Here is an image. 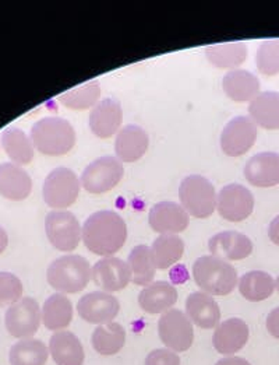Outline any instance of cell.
Here are the masks:
<instances>
[{
	"instance_id": "20",
	"label": "cell",
	"mask_w": 279,
	"mask_h": 365,
	"mask_svg": "<svg viewBox=\"0 0 279 365\" xmlns=\"http://www.w3.org/2000/svg\"><path fill=\"white\" fill-rule=\"evenodd\" d=\"M33 180L20 165L13 163L0 164V195L4 199L20 202L30 196Z\"/></svg>"
},
{
	"instance_id": "34",
	"label": "cell",
	"mask_w": 279,
	"mask_h": 365,
	"mask_svg": "<svg viewBox=\"0 0 279 365\" xmlns=\"http://www.w3.org/2000/svg\"><path fill=\"white\" fill-rule=\"evenodd\" d=\"M49 354L42 340L24 339L10 349L9 360L11 365H45Z\"/></svg>"
},
{
	"instance_id": "12",
	"label": "cell",
	"mask_w": 279,
	"mask_h": 365,
	"mask_svg": "<svg viewBox=\"0 0 279 365\" xmlns=\"http://www.w3.org/2000/svg\"><path fill=\"white\" fill-rule=\"evenodd\" d=\"M257 140V125L250 116L231 119L221 133V148L228 157H241L251 150Z\"/></svg>"
},
{
	"instance_id": "23",
	"label": "cell",
	"mask_w": 279,
	"mask_h": 365,
	"mask_svg": "<svg viewBox=\"0 0 279 365\" xmlns=\"http://www.w3.org/2000/svg\"><path fill=\"white\" fill-rule=\"evenodd\" d=\"M222 88L235 103H251L260 94V80L248 71L236 69L223 76Z\"/></svg>"
},
{
	"instance_id": "31",
	"label": "cell",
	"mask_w": 279,
	"mask_h": 365,
	"mask_svg": "<svg viewBox=\"0 0 279 365\" xmlns=\"http://www.w3.org/2000/svg\"><path fill=\"white\" fill-rule=\"evenodd\" d=\"M91 343L98 354L115 356L126 343V330L117 322L100 325L93 333Z\"/></svg>"
},
{
	"instance_id": "37",
	"label": "cell",
	"mask_w": 279,
	"mask_h": 365,
	"mask_svg": "<svg viewBox=\"0 0 279 365\" xmlns=\"http://www.w3.org/2000/svg\"><path fill=\"white\" fill-rule=\"evenodd\" d=\"M21 280L9 272H0V308L11 307L23 298Z\"/></svg>"
},
{
	"instance_id": "11",
	"label": "cell",
	"mask_w": 279,
	"mask_h": 365,
	"mask_svg": "<svg viewBox=\"0 0 279 365\" xmlns=\"http://www.w3.org/2000/svg\"><path fill=\"white\" fill-rule=\"evenodd\" d=\"M216 210L222 219L241 222L251 216L254 210V196L243 185L229 183L216 195Z\"/></svg>"
},
{
	"instance_id": "30",
	"label": "cell",
	"mask_w": 279,
	"mask_h": 365,
	"mask_svg": "<svg viewBox=\"0 0 279 365\" xmlns=\"http://www.w3.org/2000/svg\"><path fill=\"white\" fill-rule=\"evenodd\" d=\"M275 280L263 270H251L239 280V292L247 301L260 302L270 298L275 292Z\"/></svg>"
},
{
	"instance_id": "17",
	"label": "cell",
	"mask_w": 279,
	"mask_h": 365,
	"mask_svg": "<svg viewBox=\"0 0 279 365\" xmlns=\"http://www.w3.org/2000/svg\"><path fill=\"white\" fill-rule=\"evenodd\" d=\"M246 181L257 187H273L279 185V154L264 151L253 155L244 167Z\"/></svg>"
},
{
	"instance_id": "28",
	"label": "cell",
	"mask_w": 279,
	"mask_h": 365,
	"mask_svg": "<svg viewBox=\"0 0 279 365\" xmlns=\"http://www.w3.org/2000/svg\"><path fill=\"white\" fill-rule=\"evenodd\" d=\"M73 321V305L69 298L56 292L52 294L42 307V322L45 328L52 331H62Z\"/></svg>"
},
{
	"instance_id": "24",
	"label": "cell",
	"mask_w": 279,
	"mask_h": 365,
	"mask_svg": "<svg viewBox=\"0 0 279 365\" xmlns=\"http://www.w3.org/2000/svg\"><path fill=\"white\" fill-rule=\"evenodd\" d=\"M177 302V290L168 282H155L140 292L141 309L151 315L165 314Z\"/></svg>"
},
{
	"instance_id": "42",
	"label": "cell",
	"mask_w": 279,
	"mask_h": 365,
	"mask_svg": "<svg viewBox=\"0 0 279 365\" xmlns=\"http://www.w3.org/2000/svg\"><path fill=\"white\" fill-rule=\"evenodd\" d=\"M9 244V235L3 227H0V255L6 251Z\"/></svg>"
},
{
	"instance_id": "35",
	"label": "cell",
	"mask_w": 279,
	"mask_h": 365,
	"mask_svg": "<svg viewBox=\"0 0 279 365\" xmlns=\"http://www.w3.org/2000/svg\"><path fill=\"white\" fill-rule=\"evenodd\" d=\"M101 97V84L98 80L78 86L70 91L63 93L59 97V101L66 108L74 110L94 108L100 103Z\"/></svg>"
},
{
	"instance_id": "5",
	"label": "cell",
	"mask_w": 279,
	"mask_h": 365,
	"mask_svg": "<svg viewBox=\"0 0 279 365\" xmlns=\"http://www.w3.org/2000/svg\"><path fill=\"white\" fill-rule=\"evenodd\" d=\"M181 207L196 219H209L216 209V193L214 185L203 175H189L179 186Z\"/></svg>"
},
{
	"instance_id": "15",
	"label": "cell",
	"mask_w": 279,
	"mask_h": 365,
	"mask_svg": "<svg viewBox=\"0 0 279 365\" xmlns=\"http://www.w3.org/2000/svg\"><path fill=\"white\" fill-rule=\"evenodd\" d=\"M148 222L159 235H177L189 227L190 216L181 205L164 200L151 207Z\"/></svg>"
},
{
	"instance_id": "16",
	"label": "cell",
	"mask_w": 279,
	"mask_h": 365,
	"mask_svg": "<svg viewBox=\"0 0 279 365\" xmlns=\"http://www.w3.org/2000/svg\"><path fill=\"white\" fill-rule=\"evenodd\" d=\"M88 123L93 135L100 139H110L113 135H117L123 123L120 103L113 98L101 100L90 112Z\"/></svg>"
},
{
	"instance_id": "29",
	"label": "cell",
	"mask_w": 279,
	"mask_h": 365,
	"mask_svg": "<svg viewBox=\"0 0 279 365\" xmlns=\"http://www.w3.org/2000/svg\"><path fill=\"white\" fill-rule=\"evenodd\" d=\"M206 56L209 63L218 69L236 71L247 58V46L244 42L209 45L206 49Z\"/></svg>"
},
{
	"instance_id": "39",
	"label": "cell",
	"mask_w": 279,
	"mask_h": 365,
	"mask_svg": "<svg viewBox=\"0 0 279 365\" xmlns=\"http://www.w3.org/2000/svg\"><path fill=\"white\" fill-rule=\"evenodd\" d=\"M267 330L270 334L279 340V307L273 309L267 317Z\"/></svg>"
},
{
	"instance_id": "4",
	"label": "cell",
	"mask_w": 279,
	"mask_h": 365,
	"mask_svg": "<svg viewBox=\"0 0 279 365\" xmlns=\"http://www.w3.org/2000/svg\"><path fill=\"white\" fill-rule=\"evenodd\" d=\"M91 264L80 255H65L53 260L46 270V280L52 289L62 294L83 292L91 280Z\"/></svg>"
},
{
	"instance_id": "2",
	"label": "cell",
	"mask_w": 279,
	"mask_h": 365,
	"mask_svg": "<svg viewBox=\"0 0 279 365\" xmlns=\"http://www.w3.org/2000/svg\"><path fill=\"white\" fill-rule=\"evenodd\" d=\"M35 148L49 157L65 155L75 145V130L69 120L59 116H46L36 120L30 133Z\"/></svg>"
},
{
	"instance_id": "41",
	"label": "cell",
	"mask_w": 279,
	"mask_h": 365,
	"mask_svg": "<svg viewBox=\"0 0 279 365\" xmlns=\"http://www.w3.org/2000/svg\"><path fill=\"white\" fill-rule=\"evenodd\" d=\"M215 365H251L242 357H225Z\"/></svg>"
},
{
	"instance_id": "26",
	"label": "cell",
	"mask_w": 279,
	"mask_h": 365,
	"mask_svg": "<svg viewBox=\"0 0 279 365\" xmlns=\"http://www.w3.org/2000/svg\"><path fill=\"white\" fill-rule=\"evenodd\" d=\"M248 116L263 129H279V93H260L248 106Z\"/></svg>"
},
{
	"instance_id": "18",
	"label": "cell",
	"mask_w": 279,
	"mask_h": 365,
	"mask_svg": "<svg viewBox=\"0 0 279 365\" xmlns=\"http://www.w3.org/2000/svg\"><path fill=\"white\" fill-rule=\"evenodd\" d=\"M211 255L229 260H243L251 255L253 242L251 240L239 231H222L211 237L209 241Z\"/></svg>"
},
{
	"instance_id": "38",
	"label": "cell",
	"mask_w": 279,
	"mask_h": 365,
	"mask_svg": "<svg viewBox=\"0 0 279 365\" xmlns=\"http://www.w3.org/2000/svg\"><path fill=\"white\" fill-rule=\"evenodd\" d=\"M145 365H180V357L169 349H157L147 356Z\"/></svg>"
},
{
	"instance_id": "3",
	"label": "cell",
	"mask_w": 279,
	"mask_h": 365,
	"mask_svg": "<svg viewBox=\"0 0 279 365\" xmlns=\"http://www.w3.org/2000/svg\"><path fill=\"white\" fill-rule=\"evenodd\" d=\"M193 279L196 284L209 295L223 297L238 286V272L226 260L216 256L199 257L193 264Z\"/></svg>"
},
{
	"instance_id": "1",
	"label": "cell",
	"mask_w": 279,
	"mask_h": 365,
	"mask_svg": "<svg viewBox=\"0 0 279 365\" xmlns=\"http://www.w3.org/2000/svg\"><path fill=\"white\" fill-rule=\"evenodd\" d=\"M127 240V224L113 210L93 213L83 224V242L87 250L98 256L117 254Z\"/></svg>"
},
{
	"instance_id": "13",
	"label": "cell",
	"mask_w": 279,
	"mask_h": 365,
	"mask_svg": "<svg viewBox=\"0 0 279 365\" xmlns=\"http://www.w3.org/2000/svg\"><path fill=\"white\" fill-rule=\"evenodd\" d=\"M119 299L109 292H88L77 302V312L80 318L94 325L110 324L119 315Z\"/></svg>"
},
{
	"instance_id": "40",
	"label": "cell",
	"mask_w": 279,
	"mask_h": 365,
	"mask_svg": "<svg viewBox=\"0 0 279 365\" xmlns=\"http://www.w3.org/2000/svg\"><path fill=\"white\" fill-rule=\"evenodd\" d=\"M268 237L271 240L273 244L278 245L279 247V215L270 222V227H268Z\"/></svg>"
},
{
	"instance_id": "36",
	"label": "cell",
	"mask_w": 279,
	"mask_h": 365,
	"mask_svg": "<svg viewBox=\"0 0 279 365\" xmlns=\"http://www.w3.org/2000/svg\"><path fill=\"white\" fill-rule=\"evenodd\" d=\"M256 65L258 72L264 76L279 73V38L263 41L257 49Z\"/></svg>"
},
{
	"instance_id": "14",
	"label": "cell",
	"mask_w": 279,
	"mask_h": 365,
	"mask_svg": "<svg viewBox=\"0 0 279 365\" xmlns=\"http://www.w3.org/2000/svg\"><path fill=\"white\" fill-rule=\"evenodd\" d=\"M93 282L105 292H120L132 282V270L127 262L107 256L100 259L91 272Z\"/></svg>"
},
{
	"instance_id": "6",
	"label": "cell",
	"mask_w": 279,
	"mask_h": 365,
	"mask_svg": "<svg viewBox=\"0 0 279 365\" xmlns=\"http://www.w3.org/2000/svg\"><path fill=\"white\" fill-rule=\"evenodd\" d=\"M81 181L74 171L66 167L55 168L43 182V200L53 210H66L75 203Z\"/></svg>"
},
{
	"instance_id": "25",
	"label": "cell",
	"mask_w": 279,
	"mask_h": 365,
	"mask_svg": "<svg viewBox=\"0 0 279 365\" xmlns=\"http://www.w3.org/2000/svg\"><path fill=\"white\" fill-rule=\"evenodd\" d=\"M49 353L58 365H83L85 360L81 341L68 330L56 331L51 337Z\"/></svg>"
},
{
	"instance_id": "9",
	"label": "cell",
	"mask_w": 279,
	"mask_h": 365,
	"mask_svg": "<svg viewBox=\"0 0 279 365\" xmlns=\"http://www.w3.org/2000/svg\"><path fill=\"white\" fill-rule=\"evenodd\" d=\"M161 341L172 351H187L194 343V329L191 321L180 309H169L158 321Z\"/></svg>"
},
{
	"instance_id": "27",
	"label": "cell",
	"mask_w": 279,
	"mask_h": 365,
	"mask_svg": "<svg viewBox=\"0 0 279 365\" xmlns=\"http://www.w3.org/2000/svg\"><path fill=\"white\" fill-rule=\"evenodd\" d=\"M0 142L4 153L11 160L13 164L17 165H27L34 158L35 147L21 129L19 128H7L1 132Z\"/></svg>"
},
{
	"instance_id": "7",
	"label": "cell",
	"mask_w": 279,
	"mask_h": 365,
	"mask_svg": "<svg viewBox=\"0 0 279 365\" xmlns=\"http://www.w3.org/2000/svg\"><path fill=\"white\" fill-rule=\"evenodd\" d=\"M123 175V163L115 155H104L85 167L81 175V185L88 193L102 195L116 187Z\"/></svg>"
},
{
	"instance_id": "21",
	"label": "cell",
	"mask_w": 279,
	"mask_h": 365,
	"mask_svg": "<svg viewBox=\"0 0 279 365\" xmlns=\"http://www.w3.org/2000/svg\"><path fill=\"white\" fill-rule=\"evenodd\" d=\"M149 146L147 132L137 125H127L119 130L115 140V153L122 163H136L144 157Z\"/></svg>"
},
{
	"instance_id": "8",
	"label": "cell",
	"mask_w": 279,
	"mask_h": 365,
	"mask_svg": "<svg viewBox=\"0 0 279 365\" xmlns=\"http://www.w3.org/2000/svg\"><path fill=\"white\" fill-rule=\"evenodd\" d=\"M45 232L53 248L73 252L83 240V228L77 217L68 210H52L45 217Z\"/></svg>"
},
{
	"instance_id": "10",
	"label": "cell",
	"mask_w": 279,
	"mask_h": 365,
	"mask_svg": "<svg viewBox=\"0 0 279 365\" xmlns=\"http://www.w3.org/2000/svg\"><path fill=\"white\" fill-rule=\"evenodd\" d=\"M42 321V311L36 299L24 297L6 311L4 324L7 331L16 339H31Z\"/></svg>"
},
{
	"instance_id": "19",
	"label": "cell",
	"mask_w": 279,
	"mask_h": 365,
	"mask_svg": "<svg viewBox=\"0 0 279 365\" xmlns=\"http://www.w3.org/2000/svg\"><path fill=\"white\" fill-rule=\"evenodd\" d=\"M248 337L247 324L239 318H231L216 327L212 334V344L219 354L232 356L243 349Z\"/></svg>"
},
{
	"instance_id": "43",
	"label": "cell",
	"mask_w": 279,
	"mask_h": 365,
	"mask_svg": "<svg viewBox=\"0 0 279 365\" xmlns=\"http://www.w3.org/2000/svg\"><path fill=\"white\" fill-rule=\"evenodd\" d=\"M275 286H277V290H278L279 292V276L278 279H277V282H275Z\"/></svg>"
},
{
	"instance_id": "22",
	"label": "cell",
	"mask_w": 279,
	"mask_h": 365,
	"mask_svg": "<svg viewBox=\"0 0 279 365\" xmlns=\"http://www.w3.org/2000/svg\"><path fill=\"white\" fill-rule=\"evenodd\" d=\"M187 318L201 329H214L221 321L218 302L207 292H191L186 299Z\"/></svg>"
},
{
	"instance_id": "33",
	"label": "cell",
	"mask_w": 279,
	"mask_h": 365,
	"mask_svg": "<svg viewBox=\"0 0 279 365\" xmlns=\"http://www.w3.org/2000/svg\"><path fill=\"white\" fill-rule=\"evenodd\" d=\"M127 264L132 270V282L136 286L147 287L152 283L157 273V266H155L149 247L147 245L135 247L129 255Z\"/></svg>"
},
{
	"instance_id": "32",
	"label": "cell",
	"mask_w": 279,
	"mask_h": 365,
	"mask_svg": "<svg viewBox=\"0 0 279 365\" xmlns=\"http://www.w3.org/2000/svg\"><path fill=\"white\" fill-rule=\"evenodd\" d=\"M151 252L157 269L167 270L184 255V241L179 235H159L154 241Z\"/></svg>"
}]
</instances>
